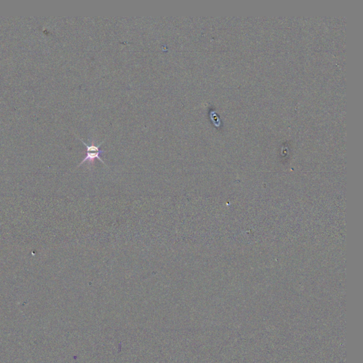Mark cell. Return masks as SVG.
<instances>
[{"instance_id":"1","label":"cell","mask_w":363,"mask_h":363,"mask_svg":"<svg viewBox=\"0 0 363 363\" xmlns=\"http://www.w3.org/2000/svg\"><path fill=\"white\" fill-rule=\"evenodd\" d=\"M81 141L83 142V143H84V144L85 145L86 148H87V156H86L84 159L80 163L79 166H82V165L84 164V163L86 162L93 163L95 159L100 160L101 162L103 163V164L106 165L105 164V163L102 161V159L100 157L102 153H105V150L100 149V147L101 146V145L103 143L104 141L102 142L100 144L97 145H94L93 143L91 145H88L85 143V142L83 141V140H81Z\"/></svg>"}]
</instances>
